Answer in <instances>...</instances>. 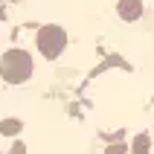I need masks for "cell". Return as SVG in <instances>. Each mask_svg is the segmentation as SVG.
<instances>
[{"mask_svg": "<svg viewBox=\"0 0 154 154\" xmlns=\"http://www.w3.org/2000/svg\"><path fill=\"white\" fill-rule=\"evenodd\" d=\"M32 70H35V61L26 50H6L3 58H0V79L6 85H23L32 79Z\"/></svg>", "mask_w": 154, "mask_h": 154, "instance_id": "obj_1", "label": "cell"}, {"mask_svg": "<svg viewBox=\"0 0 154 154\" xmlns=\"http://www.w3.org/2000/svg\"><path fill=\"white\" fill-rule=\"evenodd\" d=\"M35 47H38V52L47 61H55L64 52V47H67V32L58 23H47L35 32Z\"/></svg>", "mask_w": 154, "mask_h": 154, "instance_id": "obj_2", "label": "cell"}, {"mask_svg": "<svg viewBox=\"0 0 154 154\" xmlns=\"http://www.w3.org/2000/svg\"><path fill=\"white\" fill-rule=\"evenodd\" d=\"M116 12H119L122 20H140L143 17V0H119L116 3Z\"/></svg>", "mask_w": 154, "mask_h": 154, "instance_id": "obj_3", "label": "cell"}, {"mask_svg": "<svg viewBox=\"0 0 154 154\" xmlns=\"http://www.w3.org/2000/svg\"><path fill=\"white\" fill-rule=\"evenodd\" d=\"M151 151V137L148 134H137L131 143V154H148Z\"/></svg>", "mask_w": 154, "mask_h": 154, "instance_id": "obj_4", "label": "cell"}, {"mask_svg": "<svg viewBox=\"0 0 154 154\" xmlns=\"http://www.w3.org/2000/svg\"><path fill=\"white\" fill-rule=\"evenodd\" d=\"M20 128H23V125H20V119H15V116H9V119L0 122V134H3V137H17Z\"/></svg>", "mask_w": 154, "mask_h": 154, "instance_id": "obj_5", "label": "cell"}, {"mask_svg": "<svg viewBox=\"0 0 154 154\" xmlns=\"http://www.w3.org/2000/svg\"><path fill=\"white\" fill-rule=\"evenodd\" d=\"M131 151V146L128 143H113V146H108L105 148V154H128Z\"/></svg>", "mask_w": 154, "mask_h": 154, "instance_id": "obj_6", "label": "cell"}, {"mask_svg": "<svg viewBox=\"0 0 154 154\" xmlns=\"http://www.w3.org/2000/svg\"><path fill=\"white\" fill-rule=\"evenodd\" d=\"M6 154H26V146H23V143H15V146L9 148Z\"/></svg>", "mask_w": 154, "mask_h": 154, "instance_id": "obj_7", "label": "cell"}]
</instances>
